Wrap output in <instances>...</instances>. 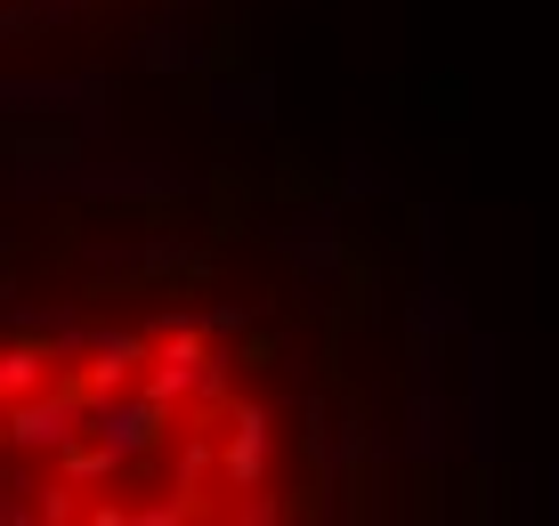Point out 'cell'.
<instances>
[{
  "label": "cell",
  "mask_w": 559,
  "mask_h": 526,
  "mask_svg": "<svg viewBox=\"0 0 559 526\" xmlns=\"http://www.w3.org/2000/svg\"><path fill=\"white\" fill-rule=\"evenodd\" d=\"M293 405L211 316L9 324L0 518H276Z\"/></svg>",
  "instance_id": "obj_1"
}]
</instances>
